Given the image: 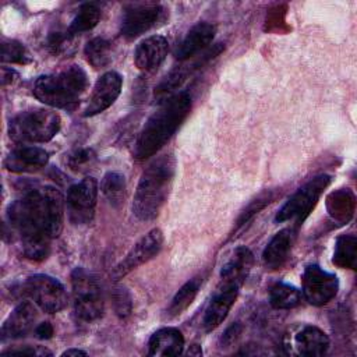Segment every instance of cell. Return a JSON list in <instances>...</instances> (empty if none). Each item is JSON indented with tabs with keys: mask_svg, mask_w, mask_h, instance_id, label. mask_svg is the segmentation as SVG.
<instances>
[{
	"mask_svg": "<svg viewBox=\"0 0 357 357\" xmlns=\"http://www.w3.org/2000/svg\"><path fill=\"white\" fill-rule=\"evenodd\" d=\"M64 199L53 187L26 191L7 208V220L18 234L26 258L42 261L49 255L50 243L63 229Z\"/></svg>",
	"mask_w": 357,
	"mask_h": 357,
	"instance_id": "obj_1",
	"label": "cell"
},
{
	"mask_svg": "<svg viewBox=\"0 0 357 357\" xmlns=\"http://www.w3.org/2000/svg\"><path fill=\"white\" fill-rule=\"evenodd\" d=\"M191 105V96L185 91L162 102L141 128L134 145V158L145 160L163 148L188 116Z\"/></svg>",
	"mask_w": 357,
	"mask_h": 357,
	"instance_id": "obj_2",
	"label": "cell"
},
{
	"mask_svg": "<svg viewBox=\"0 0 357 357\" xmlns=\"http://www.w3.org/2000/svg\"><path fill=\"white\" fill-rule=\"evenodd\" d=\"M174 174L173 153H163L145 167L132 201V212L139 220H152L160 213L172 190Z\"/></svg>",
	"mask_w": 357,
	"mask_h": 357,
	"instance_id": "obj_3",
	"label": "cell"
},
{
	"mask_svg": "<svg viewBox=\"0 0 357 357\" xmlns=\"http://www.w3.org/2000/svg\"><path fill=\"white\" fill-rule=\"evenodd\" d=\"M86 86V73L79 66H70L63 71L38 77L32 93L47 106L71 109L79 102Z\"/></svg>",
	"mask_w": 357,
	"mask_h": 357,
	"instance_id": "obj_4",
	"label": "cell"
},
{
	"mask_svg": "<svg viewBox=\"0 0 357 357\" xmlns=\"http://www.w3.org/2000/svg\"><path fill=\"white\" fill-rule=\"evenodd\" d=\"M61 127L60 116L43 107L28 109L14 116L8 123V135L20 144H38L50 141Z\"/></svg>",
	"mask_w": 357,
	"mask_h": 357,
	"instance_id": "obj_5",
	"label": "cell"
},
{
	"mask_svg": "<svg viewBox=\"0 0 357 357\" xmlns=\"http://www.w3.org/2000/svg\"><path fill=\"white\" fill-rule=\"evenodd\" d=\"M71 287L77 317L86 322L100 318L105 308V298L98 279L84 268H75L71 272Z\"/></svg>",
	"mask_w": 357,
	"mask_h": 357,
	"instance_id": "obj_6",
	"label": "cell"
},
{
	"mask_svg": "<svg viewBox=\"0 0 357 357\" xmlns=\"http://www.w3.org/2000/svg\"><path fill=\"white\" fill-rule=\"evenodd\" d=\"M331 176L321 174L311 178L305 183L301 188H298L278 211L275 220L276 222H286V220H296V226H300L304 219L310 215V212L317 205L319 197L322 195L324 190L329 185Z\"/></svg>",
	"mask_w": 357,
	"mask_h": 357,
	"instance_id": "obj_7",
	"label": "cell"
},
{
	"mask_svg": "<svg viewBox=\"0 0 357 357\" xmlns=\"http://www.w3.org/2000/svg\"><path fill=\"white\" fill-rule=\"evenodd\" d=\"M24 293L45 312L54 314L66 308L68 297L60 280L50 275L36 273L24 283Z\"/></svg>",
	"mask_w": 357,
	"mask_h": 357,
	"instance_id": "obj_8",
	"label": "cell"
},
{
	"mask_svg": "<svg viewBox=\"0 0 357 357\" xmlns=\"http://www.w3.org/2000/svg\"><path fill=\"white\" fill-rule=\"evenodd\" d=\"M166 18V8L158 3L130 4L123 14L121 35L131 40L158 26Z\"/></svg>",
	"mask_w": 357,
	"mask_h": 357,
	"instance_id": "obj_9",
	"label": "cell"
},
{
	"mask_svg": "<svg viewBox=\"0 0 357 357\" xmlns=\"http://www.w3.org/2000/svg\"><path fill=\"white\" fill-rule=\"evenodd\" d=\"M98 199V183L93 177H85L73 184L67 191L66 206L68 219L74 225H86L93 219Z\"/></svg>",
	"mask_w": 357,
	"mask_h": 357,
	"instance_id": "obj_10",
	"label": "cell"
},
{
	"mask_svg": "<svg viewBox=\"0 0 357 357\" xmlns=\"http://www.w3.org/2000/svg\"><path fill=\"white\" fill-rule=\"evenodd\" d=\"M283 347L287 354L293 356H324L329 347V337L318 326L298 325L286 333Z\"/></svg>",
	"mask_w": 357,
	"mask_h": 357,
	"instance_id": "obj_11",
	"label": "cell"
},
{
	"mask_svg": "<svg viewBox=\"0 0 357 357\" xmlns=\"http://www.w3.org/2000/svg\"><path fill=\"white\" fill-rule=\"evenodd\" d=\"M301 283L304 298L315 307L329 303L339 290V280L336 275L324 271L315 264L308 265L304 269Z\"/></svg>",
	"mask_w": 357,
	"mask_h": 357,
	"instance_id": "obj_12",
	"label": "cell"
},
{
	"mask_svg": "<svg viewBox=\"0 0 357 357\" xmlns=\"http://www.w3.org/2000/svg\"><path fill=\"white\" fill-rule=\"evenodd\" d=\"M163 245V233L159 229H152L144 237H141L126 257L113 268L112 278L113 280H120L131 271L144 265L152 259L162 250Z\"/></svg>",
	"mask_w": 357,
	"mask_h": 357,
	"instance_id": "obj_13",
	"label": "cell"
},
{
	"mask_svg": "<svg viewBox=\"0 0 357 357\" xmlns=\"http://www.w3.org/2000/svg\"><path fill=\"white\" fill-rule=\"evenodd\" d=\"M123 86V78L116 71L102 74L93 85L92 93L84 109V116L91 117L105 112L119 98Z\"/></svg>",
	"mask_w": 357,
	"mask_h": 357,
	"instance_id": "obj_14",
	"label": "cell"
},
{
	"mask_svg": "<svg viewBox=\"0 0 357 357\" xmlns=\"http://www.w3.org/2000/svg\"><path fill=\"white\" fill-rule=\"evenodd\" d=\"M169 42L162 35H151L142 39L134 52V64L142 73H152L165 61Z\"/></svg>",
	"mask_w": 357,
	"mask_h": 357,
	"instance_id": "obj_15",
	"label": "cell"
},
{
	"mask_svg": "<svg viewBox=\"0 0 357 357\" xmlns=\"http://www.w3.org/2000/svg\"><path fill=\"white\" fill-rule=\"evenodd\" d=\"M49 160V153L39 146L20 145L4 159V167L13 173H31L42 169Z\"/></svg>",
	"mask_w": 357,
	"mask_h": 357,
	"instance_id": "obj_16",
	"label": "cell"
},
{
	"mask_svg": "<svg viewBox=\"0 0 357 357\" xmlns=\"http://www.w3.org/2000/svg\"><path fill=\"white\" fill-rule=\"evenodd\" d=\"M252 262L254 255L247 247L234 248V251L220 269L219 284L240 289L251 271Z\"/></svg>",
	"mask_w": 357,
	"mask_h": 357,
	"instance_id": "obj_17",
	"label": "cell"
},
{
	"mask_svg": "<svg viewBox=\"0 0 357 357\" xmlns=\"http://www.w3.org/2000/svg\"><path fill=\"white\" fill-rule=\"evenodd\" d=\"M238 290L240 289H236V287H229L222 284L218 286L202 318V326L206 332L216 329L226 319L229 311L236 303Z\"/></svg>",
	"mask_w": 357,
	"mask_h": 357,
	"instance_id": "obj_18",
	"label": "cell"
},
{
	"mask_svg": "<svg viewBox=\"0 0 357 357\" xmlns=\"http://www.w3.org/2000/svg\"><path fill=\"white\" fill-rule=\"evenodd\" d=\"M36 308L29 301L20 303L1 325V339L24 337L36 328Z\"/></svg>",
	"mask_w": 357,
	"mask_h": 357,
	"instance_id": "obj_19",
	"label": "cell"
},
{
	"mask_svg": "<svg viewBox=\"0 0 357 357\" xmlns=\"http://www.w3.org/2000/svg\"><path fill=\"white\" fill-rule=\"evenodd\" d=\"M216 33L215 25L209 22H198L195 24L183 38V40L177 45L174 50L176 59L185 61L199 52H202L208 45L213 40Z\"/></svg>",
	"mask_w": 357,
	"mask_h": 357,
	"instance_id": "obj_20",
	"label": "cell"
},
{
	"mask_svg": "<svg viewBox=\"0 0 357 357\" xmlns=\"http://www.w3.org/2000/svg\"><path fill=\"white\" fill-rule=\"evenodd\" d=\"M297 236V226L279 230L266 244L262 252V262L268 269L280 268L287 259Z\"/></svg>",
	"mask_w": 357,
	"mask_h": 357,
	"instance_id": "obj_21",
	"label": "cell"
},
{
	"mask_svg": "<svg viewBox=\"0 0 357 357\" xmlns=\"http://www.w3.org/2000/svg\"><path fill=\"white\" fill-rule=\"evenodd\" d=\"M184 350V336L177 328L158 329L148 342L149 356H178Z\"/></svg>",
	"mask_w": 357,
	"mask_h": 357,
	"instance_id": "obj_22",
	"label": "cell"
},
{
	"mask_svg": "<svg viewBox=\"0 0 357 357\" xmlns=\"http://www.w3.org/2000/svg\"><path fill=\"white\" fill-rule=\"evenodd\" d=\"M356 208L354 194L349 188H339L326 198V209L329 216L339 223H347Z\"/></svg>",
	"mask_w": 357,
	"mask_h": 357,
	"instance_id": "obj_23",
	"label": "cell"
},
{
	"mask_svg": "<svg viewBox=\"0 0 357 357\" xmlns=\"http://www.w3.org/2000/svg\"><path fill=\"white\" fill-rule=\"evenodd\" d=\"M201 283H202V279L199 276L187 280L173 296V298L167 307V317L173 318V317H178L180 314H183L191 305L194 298L197 297Z\"/></svg>",
	"mask_w": 357,
	"mask_h": 357,
	"instance_id": "obj_24",
	"label": "cell"
},
{
	"mask_svg": "<svg viewBox=\"0 0 357 357\" xmlns=\"http://www.w3.org/2000/svg\"><path fill=\"white\" fill-rule=\"evenodd\" d=\"M357 238L353 234H342L335 241L332 262L343 269H356Z\"/></svg>",
	"mask_w": 357,
	"mask_h": 357,
	"instance_id": "obj_25",
	"label": "cell"
},
{
	"mask_svg": "<svg viewBox=\"0 0 357 357\" xmlns=\"http://www.w3.org/2000/svg\"><path fill=\"white\" fill-rule=\"evenodd\" d=\"M301 303V293L291 284L275 283L269 289V304L276 310L294 308Z\"/></svg>",
	"mask_w": 357,
	"mask_h": 357,
	"instance_id": "obj_26",
	"label": "cell"
},
{
	"mask_svg": "<svg viewBox=\"0 0 357 357\" xmlns=\"http://www.w3.org/2000/svg\"><path fill=\"white\" fill-rule=\"evenodd\" d=\"M99 18H100L99 7L95 3H84L78 8L75 17L73 18L70 26L67 28V32L75 38L77 35L96 26V24L99 22Z\"/></svg>",
	"mask_w": 357,
	"mask_h": 357,
	"instance_id": "obj_27",
	"label": "cell"
},
{
	"mask_svg": "<svg viewBox=\"0 0 357 357\" xmlns=\"http://www.w3.org/2000/svg\"><path fill=\"white\" fill-rule=\"evenodd\" d=\"M84 54L93 68H105L112 61V45L103 38H93L85 45Z\"/></svg>",
	"mask_w": 357,
	"mask_h": 357,
	"instance_id": "obj_28",
	"label": "cell"
},
{
	"mask_svg": "<svg viewBox=\"0 0 357 357\" xmlns=\"http://www.w3.org/2000/svg\"><path fill=\"white\" fill-rule=\"evenodd\" d=\"M100 191L113 206H120L126 195V178L119 172H107L100 183Z\"/></svg>",
	"mask_w": 357,
	"mask_h": 357,
	"instance_id": "obj_29",
	"label": "cell"
},
{
	"mask_svg": "<svg viewBox=\"0 0 357 357\" xmlns=\"http://www.w3.org/2000/svg\"><path fill=\"white\" fill-rule=\"evenodd\" d=\"M31 54L26 47L14 39H4L1 42V61L11 64L31 63Z\"/></svg>",
	"mask_w": 357,
	"mask_h": 357,
	"instance_id": "obj_30",
	"label": "cell"
},
{
	"mask_svg": "<svg viewBox=\"0 0 357 357\" xmlns=\"http://www.w3.org/2000/svg\"><path fill=\"white\" fill-rule=\"evenodd\" d=\"M73 39L74 36H71L67 29L66 31H56V32H50L47 35L46 39V46L49 49L50 53L53 54H63L66 52H68V49L73 45Z\"/></svg>",
	"mask_w": 357,
	"mask_h": 357,
	"instance_id": "obj_31",
	"label": "cell"
},
{
	"mask_svg": "<svg viewBox=\"0 0 357 357\" xmlns=\"http://www.w3.org/2000/svg\"><path fill=\"white\" fill-rule=\"evenodd\" d=\"M96 155L91 148H79L67 155V165L73 170H82L95 160Z\"/></svg>",
	"mask_w": 357,
	"mask_h": 357,
	"instance_id": "obj_32",
	"label": "cell"
},
{
	"mask_svg": "<svg viewBox=\"0 0 357 357\" xmlns=\"http://www.w3.org/2000/svg\"><path fill=\"white\" fill-rule=\"evenodd\" d=\"M271 201H272V197H271L269 192L262 194V195H259L257 199H254V201L241 212V215H240V218H238V220H237V225H236L237 229L243 227L247 222H250V220L252 219V216H255L261 209H264Z\"/></svg>",
	"mask_w": 357,
	"mask_h": 357,
	"instance_id": "obj_33",
	"label": "cell"
},
{
	"mask_svg": "<svg viewBox=\"0 0 357 357\" xmlns=\"http://www.w3.org/2000/svg\"><path fill=\"white\" fill-rule=\"evenodd\" d=\"M113 307L120 318H127L131 314L132 301L130 293L124 287H116L113 291Z\"/></svg>",
	"mask_w": 357,
	"mask_h": 357,
	"instance_id": "obj_34",
	"label": "cell"
},
{
	"mask_svg": "<svg viewBox=\"0 0 357 357\" xmlns=\"http://www.w3.org/2000/svg\"><path fill=\"white\" fill-rule=\"evenodd\" d=\"M3 356H52V351L42 347V346H25L22 349H14V350H7L1 353Z\"/></svg>",
	"mask_w": 357,
	"mask_h": 357,
	"instance_id": "obj_35",
	"label": "cell"
},
{
	"mask_svg": "<svg viewBox=\"0 0 357 357\" xmlns=\"http://www.w3.org/2000/svg\"><path fill=\"white\" fill-rule=\"evenodd\" d=\"M240 335H241V325L240 324H233V325H230L226 331H225V333H223V336H222V344H225V347H229V346H231L233 343H236L237 340H238V337H240Z\"/></svg>",
	"mask_w": 357,
	"mask_h": 357,
	"instance_id": "obj_36",
	"label": "cell"
},
{
	"mask_svg": "<svg viewBox=\"0 0 357 357\" xmlns=\"http://www.w3.org/2000/svg\"><path fill=\"white\" fill-rule=\"evenodd\" d=\"M33 333H35V336H36L38 339L47 340V339H50V337L53 336L54 329H53L52 324L46 321V322H40V324H38V325H36V328H35V331H33Z\"/></svg>",
	"mask_w": 357,
	"mask_h": 357,
	"instance_id": "obj_37",
	"label": "cell"
},
{
	"mask_svg": "<svg viewBox=\"0 0 357 357\" xmlns=\"http://www.w3.org/2000/svg\"><path fill=\"white\" fill-rule=\"evenodd\" d=\"M17 77H18V74L13 68H3V71H1V84H3V86H6L7 84H13Z\"/></svg>",
	"mask_w": 357,
	"mask_h": 357,
	"instance_id": "obj_38",
	"label": "cell"
},
{
	"mask_svg": "<svg viewBox=\"0 0 357 357\" xmlns=\"http://www.w3.org/2000/svg\"><path fill=\"white\" fill-rule=\"evenodd\" d=\"M185 354H188V356H202V349H201V346H198V344H191L190 347H188V350L185 351Z\"/></svg>",
	"mask_w": 357,
	"mask_h": 357,
	"instance_id": "obj_39",
	"label": "cell"
},
{
	"mask_svg": "<svg viewBox=\"0 0 357 357\" xmlns=\"http://www.w3.org/2000/svg\"><path fill=\"white\" fill-rule=\"evenodd\" d=\"M61 356L64 357V356H86V351H84V350H79V349H68V350H66V351H63L61 353Z\"/></svg>",
	"mask_w": 357,
	"mask_h": 357,
	"instance_id": "obj_40",
	"label": "cell"
}]
</instances>
